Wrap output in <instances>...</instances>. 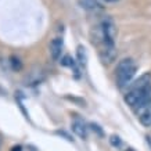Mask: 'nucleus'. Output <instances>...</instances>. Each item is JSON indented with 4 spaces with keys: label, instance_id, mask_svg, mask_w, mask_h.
<instances>
[{
    "label": "nucleus",
    "instance_id": "6e6552de",
    "mask_svg": "<svg viewBox=\"0 0 151 151\" xmlns=\"http://www.w3.org/2000/svg\"><path fill=\"white\" fill-rule=\"evenodd\" d=\"M81 4H82L83 9L86 10H101L103 6L97 1V0H81Z\"/></svg>",
    "mask_w": 151,
    "mask_h": 151
},
{
    "label": "nucleus",
    "instance_id": "dca6fc26",
    "mask_svg": "<svg viewBox=\"0 0 151 151\" xmlns=\"http://www.w3.org/2000/svg\"><path fill=\"white\" fill-rule=\"evenodd\" d=\"M128 151H133V150H132V148H128Z\"/></svg>",
    "mask_w": 151,
    "mask_h": 151
},
{
    "label": "nucleus",
    "instance_id": "1a4fd4ad",
    "mask_svg": "<svg viewBox=\"0 0 151 151\" xmlns=\"http://www.w3.org/2000/svg\"><path fill=\"white\" fill-rule=\"evenodd\" d=\"M61 65H64V67H68V68L73 69L75 73H78V68H76V63H75V60L71 57V55H65L64 58H61Z\"/></svg>",
    "mask_w": 151,
    "mask_h": 151
},
{
    "label": "nucleus",
    "instance_id": "9b49d317",
    "mask_svg": "<svg viewBox=\"0 0 151 151\" xmlns=\"http://www.w3.org/2000/svg\"><path fill=\"white\" fill-rule=\"evenodd\" d=\"M89 128L92 129V130L96 133L97 136H100V137H103V136H104V130L101 129L100 125H97V124H94V122H92V124L89 125Z\"/></svg>",
    "mask_w": 151,
    "mask_h": 151
},
{
    "label": "nucleus",
    "instance_id": "2eb2a0df",
    "mask_svg": "<svg viewBox=\"0 0 151 151\" xmlns=\"http://www.w3.org/2000/svg\"><path fill=\"white\" fill-rule=\"evenodd\" d=\"M105 3H115V1H118V0H103Z\"/></svg>",
    "mask_w": 151,
    "mask_h": 151
},
{
    "label": "nucleus",
    "instance_id": "f257e3e1",
    "mask_svg": "<svg viewBox=\"0 0 151 151\" xmlns=\"http://www.w3.org/2000/svg\"><path fill=\"white\" fill-rule=\"evenodd\" d=\"M136 71H137V67L132 58H124L119 61L115 69L116 83L119 89H128L130 86V83L136 76Z\"/></svg>",
    "mask_w": 151,
    "mask_h": 151
},
{
    "label": "nucleus",
    "instance_id": "20e7f679",
    "mask_svg": "<svg viewBox=\"0 0 151 151\" xmlns=\"http://www.w3.org/2000/svg\"><path fill=\"white\" fill-rule=\"evenodd\" d=\"M137 110V118L144 128H151V100L142 104Z\"/></svg>",
    "mask_w": 151,
    "mask_h": 151
},
{
    "label": "nucleus",
    "instance_id": "39448f33",
    "mask_svg": "<svg viewBox=\"0 0 151 151\" xmlns=\"http://www.w3.org/2000/svg\"><path fill=\"white\" fill-rule=\"evenodd\" d=\"M63 39L61 37H55L50 42V54L53 60H58L60 55H61V51H63Z\"/></svg>",
    "mask_w": 151,
    "mask_h": 151
},
{
    "label": "nucleus",
    "instance_id": "7ed1b4c3",
    "mask_svg": "<svg viewBox=\"0 0 151 151\" xmlns=\"http://www.w3.org/2000/svg\"><path fill=\"white\" fill-rule=\"evenodd\" d=\"M103 31V40H104V49L115 50V40H116V25L111 18H105L101 25Z\"/></svg>",
    "mask_w": 151,
    "mask_h": 151
},
{
    "label": "nucleus",
    "instance_id": "0eeeda50",
    "mask_svg": "<svg viewBox=\"0 0 151 151\" xmlns=\"http://www.w3.org/2000/svg\"><path fill=\"white\" fill-rule=\"evenodd\" d=\"M76 60H78L79 65H82V67H85V65L87 64L86 49L83 46H78V49H76Z\"/></svg>",
    "mask_w": 151,
    "mask_h": 151
},
{
    "label": "nucleus",
    "instance_id": "f03ea898",
    "mask_svg": "<svg viewBox=\"0 0 151 151\" xmlns=\"http://www.w3.org/2000/svg\"><path fill=\"white\" fill-rule=\"evenodd\" d=\"M151 100V85L146 87H132L125 94V103L132 108H137L142 104Z\"/></svg>",
    "mask_w": 151,
    "mask_h": 151
},
{
    "label": "nucleus",
    "instance_id": "4468645a",
    "mask_svg": "<svg viewBox=\"0 0 151 151\" xmlns=\"http://www.w3.org/2000/svg\"><path fill=\"white\" fill-rule=\"evenodd\" d=\"M11 151H22V147L21 146H14L13 148H11Z\"/></svg>",
    "mask_w": 151,
    "mask_h": 151
},
{
    "label": "nucleus",
    "instance_id": "9d476101",
    "mask_svg": "<svg viewBox=\"0 0 151 151\" xmlns=\"http://www.w3.org/2000/svg\"><path fill=\"white\" fill-rule=\"evenodd\" d=\"M9 63L14 71H21V69H22V63H21V60H19L18 57H15V55H11V57H10Z\"/></svg>",
    "mask_w": 151,
    "mask_h": 151
},
{
    "label": "nucleus",
    "instance_id": "ddd939ff",
    "mask_svg": "<svg viewBox=\"0 0 151 151\" xmlns=\"http://www.w3.org/2000/svg\"><path fill=\"white\" fill-rule=\"evenodd\" d=\"M57 134H63V136H64L65 139H67V140H68V142H73V139H72V136H69L68 133H65L64 130H57Z\"/></svg>",
    "mask_w": 151,
    "mask_h": 151
},
{
    "label": "nucleus",
    "instance_id": "423d86ee",
    "mask_svg": "<svg viewBox=\"0 0 151 151\" xmlns=\"http://www.w3.org/2000/svg\"><path fill=\"white\" fill-rule=\"evenodd\" d=\"M71 128H72V132L81 139H87V132H89V129L86 128V125L83 124L82 121H73L72 125H71Z\"/></svg>",
    "mask_w": 151,
    "mask_h": 151
},
{
    "label": "nucleus",
    "instance_id": "f8f14e48",
    "mask_svg": "<svg viewBox=\"0 0 151 151\" xmlns=\"http://www.w3.org/2000/svg\"><path fill=\"white\" fill-rule=\"evenodd\" d=\"M110 144L112 147H115V148H118V147H121V144H122V140H121V137H119V136L112 134V136L110 137Z\"/></svg>",
    "mask_w": 151,
    "mask_h": 151
},
{
    "label": "nucleus",
    "instance_id": "f3484780",
    "mask_svg": "<svg viewBox=\"0 0 151 151\" xmlns=\"http://www.w3.org/2000/svg\"><path fill=\"white\" fill-rule=\"evenodd\" d=\"M0 143H1V140H0Z\"/></svg>",
    "mask_w": 151,
    "mask_h": 151
}]
</instances>
